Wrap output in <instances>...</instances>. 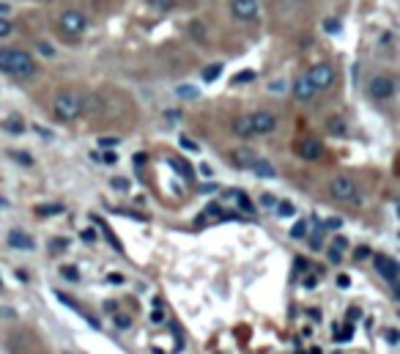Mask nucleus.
<instances>
[{"label": "nucleus", "instance_id": "obj_50", "mask_svg": "<svg viewBox=\"0 0 400 354\" xmlns=\"http://www.w3.org/2000/svg\"><path fill=\"white\" fill-rule=\"evenodd\" d=\"M304 266H307V261H304V258H296V269H299V272H302Z\"/></svg>", "mask_w": 400, "mask_h": 354}, {"label": "nucleus", "instance_id": "obj_8", "mask_svg": "<svg viewBox=\"0 0 400 354\" xmlns=\"http://www.w3.org/2000/svg\"><path fill=\"white\" fill-rule=\"evenodd\" d=\"M86 28H88L86 17H83L77 9H69V11L61 14V31H66V34H71V36H83Z\"/></svg>", "mask_w": 400, "mask_h": 354}, {"label": "nucleus", "instance_id": "obj_25", "mask_svg": "<svg viewBox=\"0 0 400 354\" xmlns=\"http://www.w3.org/2000/svg\"><path fill=\"white\" fill-rule=\"evenodd\" d=\"M170 165H173L178 173H184V178H192V168L184 160H170Z\"/></svg>", "mask_w": 400, "mask_h": 354}, {"label": "nucleus", "instance_id": "obj_42", "mask_svg": "<svg viewBox=\"0 0 400 354\" xmlns=\"http://www.w3.org/2000/svg\"><path fill=\"white\" fill-rule=\"evenodd\" d=\"M200 31H206V28H200L198 22H192V36H195V39H206V34H200Z\"/></svg>", "mask_w": 400, "mask_h": 354}, {"label": "nucleus", "instance_id": "obj_21", "mask_svg": "<svg viewBox=\"0 0 400 354\" xmlns=\"http://www.w3.org/2000/svg\"><path fill=\"white\" fill-rule=\"evenodd\" d=\"M277 214L280 217H294L296 206L291 203V201H277Z\"/></svg>", "mask_w": 400, "mask_h": 354}, {"label": "nucleus", "instance_id": "obj_6", "mask_svg": "<svg viewBox=\"0 0 400 354\" xmlns=\"http://www.w3.org/2000/svg\"><path fill=\"white\" fill-rule=\"evenodd\" d=\"M310 83H313L315 91H327L334 83V69H332L329 64H315L313 69L304 74Z\"/></svg>", "mask_w": 400, "mask_h": 354}, {"label": "nucleus", "instance_id": "obj_39", "mask_svg": "<svg viewBox=\"0 0 400 354\" xmlns=\"http://www.w3.org/2000/svg\"><path fill=\"white\" fill-rule=\"evenodd\" d=\"M132 162H135V168H143V165L148 162V157H145V154L140 151V154H135V157H132Z\"/></svg>", "mask_w": 400, "mask_h": 354}, {"label": "nucleus", "instance_id": "obj_24", "mask_svg": "<svg viewBox=\"0 0 400 354\" xmlns=\"http://www.w3.org/2000/svg\"><path fill=\"white\" fill-rule=\"evenodd\" d=\"M151 9H159V11H170L175 6V0H148Z\"/></svg>", "mask_w": 400, "mask_h": 354}, {"label": "nucleus", "instance_id": "obj_47", "mask_svg": "<svg viewBox=\"0 0 400 354\" xmlns=\"http://www.w3.org/2000/svg\"><path fill=\"white\" fill-rule=\"evenodd\" d=\"M9 11H11V6H9V3H0V17H6Z\"/></svg>", "mask_w": 400, "mask_h": 354}, {"label": "nucleus", "instance_id": "obj_22", "mask_svg": "<svg viewBox=\"0 0 400 354\" xmlns=\"http://www.w3.org/2000/svg\"><path fill=\"white\" fill-rule=\"evenodd\" d=\"M9 157H11V160H17V165H25V168H31V165H34V157H31V154H25V151H9Z\"/></svg>", "mask_w": 400, "mask_h": 354}, {"label": "nucleus", "instance_id": "obj_26", "mask_svg": "<svg viewBox=\"0 0 400 354\" xmlns=\"http://www.w3.org/2000/svg\"><path fill=\"white\" fill-rule=\"evenodd\" d=\"M304 233H307V223H304V220H296L294 228H291V236H294V239H302Z\"/></svg>", "mask_w": 400, "mask_h": 354}, {"label": "nucleus", "instance_id": "obj_34", "mask_svg": "<svg viewBox=\"0 0 400 354\" xmlns=\"http://www.w3.org/2000/svg\"><path fill=\"white\" fill-rule=\"evenodd\" d=\"M39 53L44 55V58H53L55 47H53V44H47V41H39Z\"/></svg>", "mask_w": 400, "mask_h": 354}, {"label": "nucleus", "instance_id": "obj_20", "mask_svg": "<svg viewBox=\"0 0 400 354\" xmlns=\"http://www.w3.org/2000/svg\"><path fill=\"white\" fill-rule=\"evenodd\" d=\"M252 80H255V71H252V69H242L239 74H236V77H233V80H230V83H233V86H242V83H252Z\"/></svg>", "mask_w": 400, "mask_h": 354}, {"label": "nucleus", "instance_id": "obj_9", "mask_svg": "<svg viewBox=\"0 0 400 354\" xmlns=\"http://www.w3.org/2000/svg\"><path fill=\"white\" fill-rule=\"evenodd\" d=\"M296 154L307 162L321 160V154H324V143L318 141V138H302V141L296 143Z\"/></svg>", "mask_w": 400, "mask_h": 354}, {"label": "nucleus", "instance_id": "obj_12", "mask_svg": "<svg viewBox=\"0 0 400 354\" xmlns=\"http://www.w3.org/2000/svg\"><path fill=\"white\" fill-rule=\"evenodd\" d=\"M9 245L14 250H34V239H31L25 231L14 228V231H9Z\"/></svg>", "mask_w": 400, "mask_h": 354}, {"label": "nucleus", "instance_id": "obj_15", "mask_svg": "<svg viewBox=\"0 0 400 354\" xmlns=\"http://www.w3.org/2000/svg\"><path fill=\"white\" fill-rule=\"evenodd\" d=\"M252 171H255V176H261V178H275V165L269 160H255L252 162Z\"/></svg>", "mask_w": 400, "mask_h": 354}, {"label": "nucleus", "instance_id": "obj_2", "mask_svg": "<svg viewBox=\"0 0 400 354\" xmlns=\"http://www.w3.org/2000/svg\"><path fill=\"white\" fill-rule=\"evenodd\" d=\"M55 116L61 118V121H74V118H80L83 116V96H77V93H58L55 96Z\"/></svg>", "mask_w": 400, "mask_h": 354}, {"label": "nucleus", "instance_id": "obj_46", "mask_svg": "<svg viewBox=\"0 0 400 354\" xmlns=\"http://www.w3.org/2000/svg\"><path fill=\"white\" fill-rule=\"evenodd\" d=\"M53 248H55V253H61V250L66 248V239H55V245H53Z\"/></svg>", "mask_w": 400, "mask_h": 354}, {"label": "nucleus", "instance_id": "obj_35", "mask_svg": "<svg viewBox=\"0 0 400 354\" xmlns=\"http://www.w3.org/2000/svg\"><path fill=\"white\" fill-rule=\"evenodd\" d=\"M261 206H266V209H275V206H277V198H275V195H261Z\"/></svg>", "mask_w": 400, "mask_h": 354}, {"label": "nucleus", "instance_id": "obj_53", "mask_svg": "<svg viewBox=\"0 0 400 354\" xmlns=\"http://www.w3.org/2000/svg\"><path fill=\"white\" fill-rule=\"evenodd\" d=\"M63 354H69V352H63Z\"/></svg>", "mask_w": 400, "mask_h": 354}, {"label": "nucleus", "instance_id": "obj_4", "mask_svg": "<svg viewBox=\"0 0 400 354\" xmlns=\"http://www.w3.org/2000/svg\"><path fill=\"white\" fill-rule=\"evenodd\" d=\"M373 266H376V272L381 275L386 283L392 285V288H398V278H400V264L392 258V256H384L379 253L376 258H373Z\"/></svg>", "mask_w": 400, "mask_h": 354}, {"label": "nucleus", "instance_id": "obj_36", "mask_svg": "<svg viewBox=\"0 0 400 354\" xmlns=\"http://www.w3.org/2000/svg\"><path fill=\"white\" fill-rule=\"evenodd\" d=\"M11 31H14V28H11V22H9L6 17H0V39H6Z\"/></svg>", "mask_w": 400, "mask_h": 354}, {"label": "nucleus", "instance_id": "obj_33", "mask_svg": "<svg viewBox=\"0 0 400 354\" xmlns=\"http://www.w3.org/2000/svg\"><path fill=\"white\" fill-rule=\"evenodd\" d=\"M321 226H324V231H337L340 226H343V220H340V217H329V220L321 223Z\"/></svg>", "mask_w": 400, "mask_h": 354}, {"label": "nucleus", "instance_id": "obj_3", "mask_svg": "<svg viewBox=\"0 0 400 354\" xmlns=\"http://www.w3.org/2000/svg\"><path fill=\"white\" fill-rule=\"evenodd\" d=\"M367 96L376 99V102H386L395 96V80L386 77V74H376L370 83H367Z\"/></svg>", "mask_w": 400, "mask_h": 354}, {"label": "nucleus", "instance_id": "obj_17", "mask_svg": "<svg viewBox=\"0 0 400 354\" xmlns=\"http://www.w3.org/2000/svg\"><path fill=\"white\" fill-rule=\"evenodd\" d=\"M327 129H329L332 135H337V138H343L348 132V124H346V118L343 116H332L329 121H327Z\"/></svg>", "mask_w": 400, "mask_h": 354}, {"label": "nucleus", "instance_id": "obj_27", "mask_svg": "<svg viewBox=\"0 0 400 354\" xmlns=\"http://www.w3.org/2000/svg\"><path fill=\"white\" fill-rule=\"evenodd\" d=\"M61 275H63L66 280H71V283H77V280H80V272H77V266H63V269H61Z\"/></svg>", "mask_w": 400, "mask_h": 354}, {"label": "nucleus", "instance_id": "obj_49", "mask_svg": "<svg viewBox=\"0 0 400 354\" xmlns=\"http://www.w3.org/2000/svg\"><path fill=\"white\" fill-rule=\"evenodd\" d=\"M315 283H318V278H307V280H304V285H307V288H315Z\"/></svg>", "mask_w": 400, "mask_h": 354}, {"label": "nucleus", "instance_id": "obj_40", "mask_svg": "<svg viewBox=\"0 0 400 354\" xmlns=\"http://www.w3.org/2000/svg\"><path fill=\"white\" fill-rule=\"evenodd\" d=\"M83 239H86L88 245H91V242H96V231H93V228H86V231H83Z\"/></svg>", "mask_w": 400, "mask_h": 354}, {"label": "nucleus", "instance_id": "obj_52", "mask_svg": "<svg viewBox=\"0 0 400 354\" xmlns=\"http://www.w3.org/2000/svg\"><path fill=\"white\" fill-rule=\"evenodd\" d=\"M296 3H304V0H296Z\"/></svg>", "mask_w": 400, "mask_h": 354}, {"label": "nucleus", "instance_id": "obj_44", "mask_svg": "<svg viewBox=\"0 0 400 354\" xmlns=\"http://www.w3.org/2000/svg\"><path fill=\"white\" fill-rule=\"evenodd\" d=\"M337 285H340V288H348V285H351L348 275H340V278H337Z\"/></svg>", "mask_w": 400, "mask_h": 354}, {"label": "nucleus", "instance_id": "obj_1", "mask_svg": "<svg viewBox=\"0 0 400 354\" xmlns=\"http://www.w3.org/2000/svg\"><path fill=\"white\" fill-rule=\"evenodd\" d=\"M0 71L14 74V77H34L36 64L34 58L22 50H0Z\"/></svg>", "mask_w": 400, "mask_h": 354}, {"label": "nucleus", "instance_id": "obj_10", "mask_svg": "<svg viewBox=\"0 0 400 354\" xmlns=\"http://www.w3.org/2000/svg\"><path fill=\"white\" fill-rule=\"evenodd\" d=\"M250 124H252V132L255 135H269V132H275V126H277V118L272 116V113H255V116H250Z\"/></svg>", "mask_w": 400, "mask_h": 354}, {"label": "nucleus", "instance_id": "obj_48", "mask_svg": "<svg viewBox=\"0 0 400 354\" xmlns=\"http://www.w3.org/2000/svg\"><path fill=\"white\" fill-rule=\"evenodd\" d=\"M200 190H203V193H214V190H217V184H203Z\"/></svg>", "mask_w": 400, "mask_h": 354}, {"label": "nucleus", "instance_id": "obj_41", "mask_svg": "<svg viewBox=\"0 0 400 354\" xmlns=\"http://www.w3.org/2000/svg\"><path fill=\"white\" fill-rule=\"evenodd\" d=\"M178 143H181V146L187 148V151H198V143H192L190 138H181V141H178Z\"/></svg>", "mask_w": 400, "mask_h": 354}, {"label": "nucleus", "instance_id": "obj_30", "mask_svg": "<svg viewBox=\"0 0 400 354\" xmlns=\"http://www.w3.org/2000/svg\"><path fill=\"white\" fill-rule=\"evenodd\" d=\"M36 212L41 214V217H44V214H61L63 212V206H61V203H53V206H39Z\"/></svg>", "mask_w": 400, "mask_h": 354}, {"label": "nucleus", "instance_id": "obj_5", "mask_svg": "<svg viewBox=\"0 0 400 354\" xmlns=\"http://www.w3.org/2000/svg\"><path fill=\"white\" fill-rule=\"evenodd\" d=\"M329 195L337 201H354L357 198V181L351 176H334L329 181Z\"/></svg>", "mask_w": 400, "mask_h": 354}, {"label": "nucleus", "instance_id": "obj_23", "mask_svg": "<svg viewBox=\"0 0 400 354\" xmlns=\"http://www.w3.org/2000/svg\"><path fill=\"white\" fill-rule=\"evenodd\" d=\"M324 31H327V34H340V31H343V22H340V19L327 17L324 19Z\"/></svg>", "mask_w": 400, "mask_h": 354}, {"label": "nucleus", "instance_id": "obj_16", "mask_svg": "<svg viewBox=\"0 0 400 354\" xmlns=\"http://www.w3.org/2000/svg\"><path fill=\"white\" fill-rule=\"evenodd\" d=\"M348 248V239L346 236H334V245L329 248V261L332 264H337L340 258H343V250Z\"/></svg>", "mask_w": 400, "mask_h": 354}, {"label": "nucleus", "instance_id": "obj_11", "mask_svg": "<svg viewBox=\"0 0 400 354\" xmlns=\"http://www.w3.org/2000/svg\"><path fill=\"white\" fill-rule=\"evenodd\" d=\"M315 93H318V91L313 88V83H310V80H307L304 74H302V77H296V83H294V96L299 99V102H310Z\"/></svg>", "mask_w": 400, "mask_h": 354}, {"label": "nucleus", "instance_id": "obj_45", "mask_svg": "<svg viewBox=\"0 0 400 354\" xmlns=\"http://www.w3.org/2000/svg\"><path fill=\"white\" fill-rule=\"evenodd\" d=\"M107 280H110V283H123V275H116V272H113V275H107Z\"/></svg>", "mask_w": 400, "mask_h": 354}, {"label": "nucleus", "instance_id": "obj_51", "mask_svg": "<svg viewBox=\"0 0 400 354\" xmlns=\"http://www.w3.org/2000/svg\"><path fill=\"white\" fill-rule=\"evenodd\" d=\"M357 258H367V248H359V250H357Z\"/></svg>", "mask_w": 400, "mask_h": 354}, {"label": "nucleus", "instance_id": "obj_14", "mask_svg": "<svg viewBox=\"0 0 400 354\" xmlns=\"http://www.w3.org/2000/svg\"><path fill=\"white\" fill-rule=\"evenodd\" d=\"M255 160H258V157H255V151H250V148H236V151H233V162H236L239 168H252Z\"/></svg>", "mask_w": 400, "mask_h": 354}, {"label": "nucleus", "instance_id": "obj_7", "mask_svg": "<svg viewBox=\"0 0 400 354\" xmlns=\"http://www.w3.org/2000/svg\"><path fill=\"white\" fill-rule=\"evenodd\" d=\"M230 14L239 22H252L261 14V6H258V0H230Z\"/></svg>", "mask_w": 400, "mask_h": 354}, {"label": "nucleus", "instance_id": "obj_32", "mask_svg": "<svg viewBox=\"0 0 400 354\" xmlns=\"http://www.w3.org/2000/svg\"><path fill=\"white\" fill-rule=\"evenodd\" d=\"M110 187H113V190H118V193H126V190H129V181H126V178H113V181H110Z\"/></svg>", "mask_w": 400, "mask_h": 354}, {"label": "nucleus", "instance_id": "obj_29", "mask_svg": "<svg viewBox=\"0 0 400 354\" xmlns=\"http://www.w3.org/2000/svg\"><path fill=\"white\" fill-rule=\"evenodd\" d=\"M6 129H9V132H22L25 126H22V121H19V116H11V118L6 121Z\"/></svg>", "mask_w": 400, "mask_h": 354}, {"label": "nucleus", "instance_id": "obj_28", "mask_svg": "<svg viewBox=\"0 0 400 354\" xmlns=\"http://www.w3.org/2000/svg\"><path fill=\"white\" fill-rule=\"evenodd\" d=\"M113 321H116V327H121V330H129V327H132V319H129L126 313H116Z\"/></svg>", "mask_w": 400, "mask_h": 354}, {"label": "nucleus", "instance_id": "obj_19", "mask_svg": "<svg viewBox=\"0 0 400 354\" xmlns=\"http://www.w3.org/2000/svg\"><path fill=\"white\" fill-rule=\"evenodd\" d=\"M175 93H178L181 99H187V102H192V99H198V96H200V91L195 88V86H178Z\"/></svg>", "mask_w": 400, "mask_h": 354}, {"label": "nucleus", "instance_id": "obj_13", "mask_svg": "<svg viewBox=\"0 0 400 354\" xmlns=\"http://www.w3.org/2000/svg\"><path fill=\"white\" fill-rule=\"evenodd\" d=\"M233 132H236L239 138H252L255 132H252V124H250V116H239V118H233Z\"/></svg>", "mask_w": 400, "mask_h": 354}, {"label": "nucleus", "instance_id": "obj_18", "mask_svg": "<svg viewBox=\"0 0 400 354\" xmlns=\"http://www.w3.org/2000/svg\"><path fill=\"white\" fill-rule=\"evenodd\" d=\"M222 69H225L222 64H211V66H206V69H203V83H214V80L222 74Z\"/></svg>", "mask_w": 400, "mask_h": 354}, {"label": "nucleus", "instance_id": "obj_31", "mask_svg": "<svg viewBox=\"0 0 400 354\" xmlns=\"http://www.w3.org/2000/svg\"><path fill=\"white\" fill-rule=\"evenodd\" d=\"M151 321H154V324H162V321H165V308H162V302H157V308L151 310Z\"/></svg>", "mask_w": 400, "mask_h": 354}, {"label": "nucleus", "instance_id": "obj_38", "mask_svg": "<svg viewBox=\"0 0 400 354\" xmlns=\"http://www.w3.org/2000/svg\"><path fill=\"white\" fill-rule=\"evenodd\" d=\"M165 118H168L170 124H175V121L181 118V113H178V110H165Z\"/></svg>", "mask_w": 400, "mask_h": 354}, {"label": "nucleus", "instance_id": "obj_37", "mask_svg": "<svg viewBox=\"0 0 400 354\" xmlns=\"http://www.w3.org/2000/svg\"><path fill=\"white\" fill-rule=\"evenodd\" d=\"M99 146L102 148H113V146H118V138H99Z\"/></svg>", "mask_w": 400, "mask_h": 354}, {"label": "nucleus", "instance_id": "obj_43", "mask_svg": "<svg viewBox=\"0 0 400 354\" xmlns=\"http://www.w3.org/2000/svg\"><path fill=\"white\" fill-rule=\"evenodd\" d=\"M102 160H105V165H116V162H118V154H113V151H107L105 157H102Z\"/></svg>", "mask_w": 400, "mask_h": 354}]
</instances>
